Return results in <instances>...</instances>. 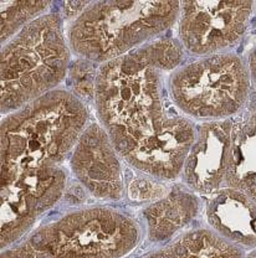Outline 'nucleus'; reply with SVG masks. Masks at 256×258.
Instances as JSON below:
<instances>
[{
  "instance_id": "10",
  "label": "nucleus",
  "mask_w": 256,
  "mask_h": 258,
  "mask_svg": "<svg viewBox=\"0 0 256 258\" xmlns=\"http://www.w3.org/2000/svg\"><path fill=\"white\" fill-rule=\"evenodd\" d=\"M231 120H212L196 129L195 141L183 164V181L193 192L214 194L225 181Z\"/></svg>"
},
{
  "instance_id": "11",
  "label": "nucleus",
  "mask_w": 256,
  "mask_h": 258,
  "mask_svg": "<svg viewBox=\"0 0 256 258\" xmlns=\"http://www.w3.org/2000/svg\"><path fill=\"white\" fill-rule=\"evenodd\" d=\"M213 231L240 248H256V203L241 190L224 187L214 192L206 210Z\"/></svg>"
},
{
  "instance_id": "14",
  "label": "nucleus",
  "mask_w": 256,
  "mask_h": 258,
  "mask_svg": "<svg viewBox=\"0 0 256 258\" xmlns=\"http://www.w3.org/2000/svg\"><path fill=\"white\" fill-rule=\"evenodd\" d=\"M143 258H244V251L215 231L198 228Z\"/></svg>"
},
{
  "instance_id": "18",
  "label": "nucleus",
  "mask_w": 256,
  "mask_h": 258,
  "mask_svg": "<svg viewBox=\"0 0 256 258\" xmlns=\"http://www.w3.org/2000/svg\"><path fill=\"white\" fill-rule=\"evenodd\" d=\"M249 71L251 79L256 82V47L251 51L249 57Z\"/></svg>"
},
{
  "instance_id": "3",
  "label": "nucleus",
  "mask_w": 256,
  "mask_h": 258,
  "mask_svg": "<svg viewBox=\"0 0 256 258\" xmlns=\"http://www.w3.org/2000/svg\"><path fill=\"white\" fill-rule=\"evenodd\" d=\"M179 10L178 2L91 3L70 26V48L82 60L110 62L171 29Z\"/></svg>"
},
{
  "instance_id": "20",
  "label": "nucleus",
  "mask_w": 256,
  "mask_h": 258,
  "mask_svg": "<svg viewBox=\"0 0 256 258\" xmlns=\"http://www.w3.org/2000/svg\"><path fill=\"white\" fill-rule=\"evenodd\" d=\"M244 258H256V248L252 249L251 252H249L246 256H244Z\"/></svg>"
},
{
  "instance_id": "1",
  "label": "nucleus",
  "mask_w": 256,
  "mask_h": 258,
  "mask_svg": "<svg viewBox=\"0 0 256 258\" xmlns=\"http://www.w3.org/2000/svg\"><path fill=\"white\" fill-rule=\"evenodd\" d=\"M183 57L179 41L156 40L97 71L99 124L118 155L153 179H177L196 137L193 123L167 106L164 79Z\"/></svg>"
},
{
  "instance_id": "9",
  "label": "nucleus",
  "mask_w": 256,
  "mask_h": 258,
  "mask_svg": "<svg viewBox=\"0 0 256 258\" xmlns=\"http://www.w3.org/2000/svg\"><path fill=\"white\" fill-rule=\"evenodd\" d=\"M72 173L93 196L120 200L123 174L117 150L99 123H91L80 136L70 160Z\"/></svg>"
},
{
  "instance_id": "5",
  "label": "nucleus",
  "mask_w": 256,
  "mask_h": 258,
  "mask_svg": "<svg viewBox=\"0 0 256 258\" xmlns=\"http://www.w3.org/2000/svg\"><path fill=\"white\" fill-rule=\"evenodd\" d=\"M141 240V228L127 215L109 208L70 212L4 249L2 258H122Z\"/></svg>"
},
{
  "instance_id": "7",
  "label": "nucleus",
  "mask_w": 256,
  "mask_h": 258,
  "mask_svg": "<svg viewBox=\"0 0 256 258\" xmlns=\"http://www.w3.org/2000/svg\"><path fill=\"white\" fill-rule=\"evenodd\" d=\"M252 7L250 2L180 3V45L204 57L235 46L246 32Z\"/></svg>"
},
{
  "instance_id": "13",
  "label": "nucleus",
  "mask_w": 256,
  "mask_h": 258,
  "mask_svg": "<svg viewBox=\"0 0 256 258\" xmlns=\"http://www.w3.org/2000/svg\"><path fill=\"white\" fill-rule=\"evenodd\" d=\"M199 201L195 194L184 187H174L164 198L144 210L148 237L162 242L173 237L196 216Z\"/></svg>"
},
{
  "instance_id": "19",
  "label": "nucleus",
  "mask_w": 256,
  "mask_h": 258,
  "mask_svg": "<svg viewBox=\"0 0 256 258\" xmlns=\"http://www.w3.org/2000/svg\"><path fill=\"white\" fill-rule=\"evenodd\" d=\"M246 194H247V195H249V196H250V198H251V199H252V200H254V201H255V203H256V186H254V187H252V189L247 190V191H246Z\"/></svg>"
},
{
  "instance_id": "12",
  "label": "nucleus",
  "mask_w": 256,
  "mask_h": 258,
  "mask_svg": "<svg viewBox=\"0 0 256 258\" xmlns=\"http://www.w3.org/2000/svg\"><path fill=\"white\" fill-rule=\"evenodd\" d=\"M225 182L244 192L256 186V107L231 120Z\"/></svg>"
},
{
  "instance_id": "16",
  "label": "nucleus",
  "mask_w": 256,
  "mask_h": 258,
  "mask_svg": "<svg viewBox=\"0 0 256 258\" xmlns=\"http://www.w3.org/2000/svg\"><path fill=\"white\" fill-rule=\"evenodd\" d=\"M128 191L133 200L147 201L164 198L171 190H168V187L160 181L139 177L129 182Z\"/></svg>"
},
{
  "instance_id": "4",
  "label": "nucleus",
  "mask_w": 256,
  "mask_h": 258,
  "mask_svg": "<svg viewBox=\"0 0 256 258\" xmlns=\"http://www.w3.org/2000/svg\"><path fill=\"white\" fill-rule=\"evenodd\" d=\"M70 57L60 14L31 21L3 45L2 112L10 114L55 91L66 77Z\"/></svg>"
},
{
  "instance_id": "6",
  "label": "nucleus",
  "mask_w": 256,
  "mask_h": 258,
  "mask_svg": "<svg viewBox=\"0 0 256 258\" xmlns=\"http://www.w3.org/2000/svg\"><path fill=\"white\" fill-rule=\"evenodd\" d=\"M249 67L234 53H217L178 67L168 91L180 112L195 119L224 120L249 99Z\"/></svg>"
},
{
  "instance_id": "15",
  "label": "nucleus",
  "mask_w": 256,
  "mask_h": 258,
  "mask_svg": "<svg viewBox=\"0 0 256 258\" xmlns=\"http://www.w3.org/2000/svg\"><path fill=\"white\" fill-rule=\"evenodd\" d=\"M48 2H2V42L9 41L35 19L44 15Z\"/></svg>"
},
{
  "instance_id": "17",
  "label": "nucleus",
  "mask_w": 256,
  "mask_h": 258,
  "mask_svg": "<svg viewBox=\"0 0 256 258\" xmlns=\"http://www.w3.org/2000/svg\"><path fill=\"white\" fill-rule=\"evenodd\" d=\"M91 3H86V2H69L65 3L64 7V12L66 14L67 18H75L76 14L81 15L86 9L88 8Z\"/></svg>"
},
{
  "instance_id": "8",
  "label": "nucleus",
  "mask_w": 256,
  "mask_h": 258,
  "mask_svg": "<svg viewBox=\"0 0 256 258\" xmlns=\"http://www.w3.org/2000/svg\"><path fill=\"white\" fill-rule=\"evenodd\" d=\"M65 171L39 176L2 177V248L20 240L63 195Z\"/></svg>"
},
{
  "instance_id": "2",
  "label": "nucleus",
  "mask_w": 256,
  "mask_h": 258,
  "mask_svg": "<svg viewBox=\"0 0 256 258\" xmlns=\"http://www.w3.org/2000/svg\"><path fill=\"white\" fill-rule=\"evenodd\" d=\"M88 112L72 93L55 90L10 113L2 122V177L47 175L87 127Z\"/></svg>"
}]
</instances>
